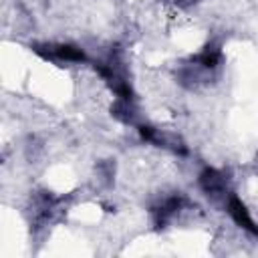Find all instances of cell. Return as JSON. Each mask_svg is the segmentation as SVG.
Masks as SVG:
<instances>
[{"mask_svg":"<svg viewBox=\"0 0 258 258\" xmlns=\"http://www.w3.org/2000/svg\"><path fill=\"white\" fill-rule=\"evenodd\" d=\"M32 50L50 62H87V54L83 48L69 44V42H44L34 44Z\"/></svg>","mask_w":258,"mask_h":258,"instance_id":"cell-1","label":"cell"},{"mask_svg":"<svg viewBox=\"0 0 258 258\" xmlns=\"http://www.w3.org/2000/svg\"><path fill=\"white\" fill-rule=\"evenodd\" d=\"M198 185L212 200H222L224 202L228 198V194H230V189H228V177L220 169H214V167H206L198 175Z\"/></svg>","mask_w":258,"mask_h":258,"instance_id":"cell-2","label":"cell"},{"mask_svg":"<svg viewBox=\"0 0 258 258\" xmlns=\"http://www.w3.org/2000/svg\"><path fill=\"white\" fill-rule=\"evenodd\" d=\"M224 206H226L228 216L232 218V222H234L238 228H242V230H246L248 234H252V236L258 238V224L254 222V218H252L250 210L246 208V204H244L236 194L230 191L228 198L224 200Z\"/></svg>","mask_w":258,"mask_h":258,"instance_id":"cell-3","label":"cell"},{"mask_svg":"<svg viewBox=\"0 0 258 258\" xmlns=\"http://www.w3.org/2000/svg\"><path fill=\"white\" fill-rule=\"evenodd\" d=\"M183 204H185V200H183L181 196H167V198H163L157 206L151 208L153 224H155L157 228H165V226L177 216V212L183 208Z\"/></svg>","mask_w":258,"mask_h":258,"instance_id":"cell-4","label":"cell"},{"mask_svg":"<svg viewBox=\"0 0 258 258\" xmlns=\"http://www.w3.org/2000/svg\"><path fill=\"white\" fill-rule=\"evenodd\" d=\"M169 2H173V4H177V6H189V4H194L196 0H169Z\"/></svg>","mask_w":258,"mask_h":258,"instance_id":"cell-5","label":"cell"}]
</instances>
